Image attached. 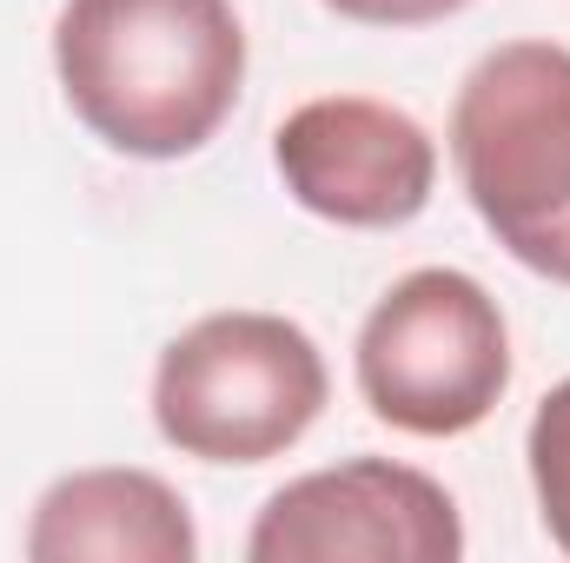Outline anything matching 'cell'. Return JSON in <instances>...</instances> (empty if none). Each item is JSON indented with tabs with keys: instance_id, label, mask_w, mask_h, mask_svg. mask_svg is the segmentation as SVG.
Masks as SVG:
<instances>
[{
	"instance_id": "52a82bcc",
	"label": "cell",
	"mask_w": 570,
	"mask_h": 563,
	"mask_svg": "<svg viewBox=\"0 0 570 563\" xmlns=\"http://www.w3.org/2000/svg\"><path fill=\"white\" fill-rule=\"evenodd\" d=\"M33 563H193L199 531L186 497L134 464L73 471L40 491L27 524Z\"/></svg>"
},
{
	"instance_id": "8992f818",
	"label": "cell",
	"mask_w": 570,
	"mask_h": 563,
	"mask_svg": "<svg viewBox=\"0 0 570 563\" xmlns=\"http://www.w3.org/2000/svg\"><path fill=\"white\" fill-rule=\"evenodd\" d=\"M273 166L312 219L345 233L412 226L438 186L431 134L405 107H385L365 93H325L292 107L273 134Z\"/></svg>"
},
{
	"instance_id": "5b68a950",
	"label": "cell",
	"mask_w": 570,
	"mask_h": 563,
	"mask_svg": "<svg viewBox=\"0 0 570 563\" xmlns=\"http://www.w3.org/2000/svg\"><path fill=\"white\" fill-rule=\"evenodd\" d=\"M253 563H458L464 517L451 491L392 457L305 471L266 497L246 537Z\"/></svg>"
},
{
	"instance_id": "7a4b0ae2",
	"label": "cell",
	"mask_w": 570,
	"mask_h": 563,
	"mask_svg": "<svg viewBox=\"0 0 570 563\" xmlns=\"http://www.w3.org/2000/svg\"><path fill=\"white\" fill-rule=\"evenodd\" d=\"M451 166L484 233L524 273L570 285V47L484 53L451 107Z\"/></svg>"
},
{
	"instance_id": "ba28073f",
	"label": "cell",
	"mask_w": 570,
	"mask_h": 563,
	"mask_svg": "<svg viewBox=\"0 0 570 563\" xmlns=\"http://www.w3.org/2000/svg\"><path fill=\"white\" fill-rule=\"evenodd\" d=\"M524 457H531V491H538L544 531H551V544L570 557V378L551 385L544 405L531 412Z\"/></svg>"
},
{
	"instance_id": "6da1fadb",
	"label": "cell",
	"mask_w": 570,
	"mask_h": 563,
	"mask_svg": "<svg viewBox=\"0 0 570 563\" xmlns=\"http://www.w3.org/2000/svg\"><path fill=\"white\" fill-rule=\"evenodd\" d=\"M53 73L73 120L127 159H186L246 87V27L233 0H67Z\"/></svg>"
},
{
	"instance_id": "3957f363",
	"label": "cell",
	"mask_w": 570,
	"mask_h": 563,
	"mask_svg": "<svg viewBox=\"0 0 570 563\" xmlns=\"http://www.w3.org/2000/svg\"><path fill=\"white\" fill-rule=\"evenodd\" d=\"M332 398L305 325L279 312H213L186 325L153 372V424L199 464H273Z\"/></svg>"
},
{
	"instance_id": "9c48e42d",
	"label": "cell",
	"mask_w": 570,
	"mask_h": 563,
	"mask_svg": "<svg viewBox=\"0 0 570 563\" xmlns=\"http://www.w3.org/2000/svg\"><path fill=\"white\" fill-rule=\"evenodd\" d=\"M325 7L352 27H431V20L464 13L471 0H325Z\"/></svg>"
},
{
	"instance_id": "277c9868",
	"label": "cell",
	"mask_w": 570,
	"mask_h": 563,
	"mask_svg": "<svg viewBox=\"0 0 570 563\" xmlns=\"http://www.w3.org/2000/svg\"><path fill=\"white\" fill-rule=\"evenodd\" d=\"M352 372L379 424L405 437H464L511 392V332L471 273L425 266L365 312Z\"/></svg>"
}]
</instances>
